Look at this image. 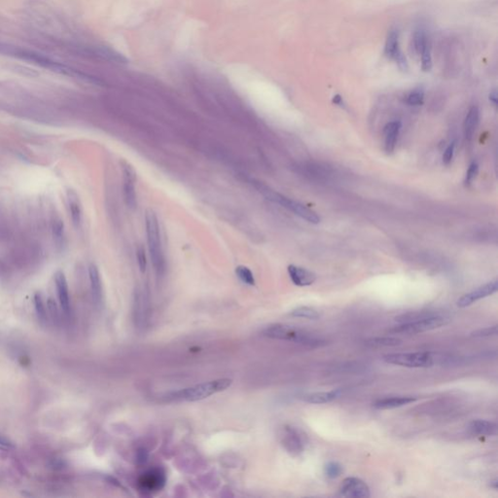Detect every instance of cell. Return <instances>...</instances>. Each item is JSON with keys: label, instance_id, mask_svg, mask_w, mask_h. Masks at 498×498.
<instances>
[{"label": "cell", "instance_id": "obj_21", "mask_svg": "<svg viewBox=\"0 0 498 498\" xmlns=\"http://www.w3.org/2000/svg\"><path fill=\"white\" fill-rule=\"evenodd\" d=\"M401 52L399 48V32L396 30L389 31L385 45V55L391 60H394L396 56Z\"/></svg>", "mask_w": 498, "mask_h": 498}, {"label": "cell", "instance_id": "obj_22", "mask_svg": "<svg viewBox=\"0 0 498 498\" xmlns=\"http://www.w3.org/2000/svg\"><path fill=\"white\" fill-rule=\"evenodd\" d=\"M77 195L75 192L70 191L68 192V204H69V211L71 219L73 223L78 226L81 223V217H82V211H81V205L80 202L78 200Z\"/></svg>", "mask_w": 498, "mask_h": 498}, {"label": "cell", "instance_id": "obj_11", "mask_svg": "<svg viewBox=\"0 0 498 498\" xmlns=\"http://www.w3.org/2000/svg\"><path fill=\"white\" fill-rule=\"evenodd\" d=\"M287 272L291 281L300 287L310 286L316 280V276L312 272L295 265L288 266Z\"/></svg>", "mask_w": 498, "mask_h": 498}, {"label": "cell", "instance_id": "obj_10", "mask_svg": "<svg viewBox=\"0 0 498 498\" xmlns=\"http://www.w3.org/2000/svg\"><path fill=\"white\" fill-rule=\"evenodd\" d=\"M497 280H493L491 282H488L481 287L475 289L474 291L462 296L457 301V306L459 308H466L468 306L474 304L475 302L481 300L482 298L494 294L497 291Z\"/></svg>", "mask_w": 498, "mask_h": 498}, {"label": "cell", "instance_id": "obj_9", "mask_svg": "<svg viewBox=\"0 0 498 498\" xmlns=\"http://www.w3.org/2000/svg\"><path fill=\"white\" fill-rule=\"evenodd\" d=\"M340 493L344 497L367 498L370 496L369 485L359 478H345L340 486Z\"/></svg>", "mask_w": 498, "mask_h": 498}, {"label": "cell", "instance_id": "obj_19", "mask_svg": "<svg viewBox=\"0 0 498 498\" xmlns=\"http://www.w3.org/2000/svg\"><path fill=\"white\" fill-rule=\"evenodd\" d=\"M400 122H390L385 128V148L388 153H392L395 149L396 142L400 133Z\"/></svg>", "mask_w": 498, "mask_h": 498}, {"label": "cell", "instance_id": "obj_33", "mask_svg": "<svg viewBox=\"0 0 498 498\" xmlns=\"http://www.w3.org/2000/svg\"><path fill=\"white\" fill-rule=\"evenodd\" d=\"M478 171H479V167L476 163H472L470 166H469V169L467 171L466 173V178H465V183L466 184H470L474 179L475 177L477 176L478 174Z\"/></svg>", "mask_w": 498, "mask_h": 498}, {"label": "cell", "instance_id": "obj_15", "mask_svg": "<svg viewBox=\"0 0 498 498\" xmlns=\"http://www.w3.org/2000/svg\"><path fill=\"white\" fill-rule=\"evenodd\" d=\"M417 400V397L413 396H394L386 397L377 400L374 403V408L378 410H390L395 408H400L405 405L411 404Z\"/></svg>", "mask_w": 498, "mask_h": 498}, {"label": "cell", "instance_id": "obj_23", "mask_svg": "<svg viewBox=\"0 0 498 498\" xmlns=\"http://www.w3.org/2000/svg\"><path fill=\"white\" fill-rule=\"evenodd\" d=\"M366 345L371 347H384V346H396L402 343V340L395 337H377L367 340Z\"/></svg>", "mask_w": 498, "mask_h": 498}, {"label": "cell", "instance_id": "obj_30", "mask_svg": "<svg viewBox=\"0 0 498 498\" xmlns=\"http://www.w3.org/2000/svg\"><path fill=\"white\" fill-rule=\"evenodd\" d=\"M497 335V326L486 327L483 329H479L471 334L472 337L475 338H485V337H490V336H495Z\"/></svg>", "mask_w": 498, "mask_h": 498}, {"label": "cell", "instance_id": "obj_14", "mask_svg": "<svg viewBox=\"0 0 498 498\" xmlns=\"http://www.w3.org/2000/svg\"><path fill=\"white\" fill-rule=\"evenodd\" d=\"M55 282H56L57 292L61 307L65 313H68L70 311V300H69L67 281L62 272H58L55 275Z\"/></svg>", "mask_w": 498, "mask_h": 498}, {"label": "cell", "instance_id": "obj_13", "mask_svg": "<svg viewBox=\"0 0 498 498\" xmlns=\"http://www.w3.org/2000/svg\"><path fill=\"white\" fill-rule=\"evenodd\" d=\"M147 303H146V296L145 293L141 289H137L135 297H134V315H135V321L136 325L140 328H143L145 325L147 316Z\"/></svg>", "mask_w": 498, "mask_h": 498}, {"label": "cell", "instance_id": "obj_31", "mask_svg": "<svg viewBox=\"0 0 498 498\" xmlns=\"http://www.w3.org/2000/svg\"><path fill=\"white\" fill-rule=\"evenodd\" d=\"M34 304H35V309H36V311H37L38 317L41 318L42 320H45V318H46V310H45V306H44L42 297H41V295L39 293H37L36 295L34 296Z\"/></svg>", "mask_w": 498, "mask_h": 498}, {"label": "cell", "instance_id": "obj_24", "mask_svg": "<svg viewBox=\"0 0 498 498\" xmlns=\"http://www.w3.org/2000/svg\"><path fill=\"white\" fill-rule=\"evenodd\" d=\"M290 315L293 317L307 318L311 320H315L320 317L319 312L311 307H298L290 312Z\"/></svg>", "mask_w": 498, "mask_h": 498}, {"label": "cell", "instance_id": "obj_18", "mask_svg": "<svg viewBox=\"0 0 498 498\" xmlns=\"http://www.w3.org/2000/svg\"><path fill=\"white\" fill-rule=\"evenodd\" d=\"M341 390H333L329 392H313L303 396V401L310 404H326L330 403L341 396Z\"/></svg>", "mask_w": 498, "mask_h": 498}, {"label": "cell", "instance_id": "obj_4", "mask_svg": "<svg viewBox=\"0 0 498 498\" xmlns=\"http://www.w3.org/2000/svg\"><path fill=\"white\" fill-rule=\"evenodd\" d=\"M258 190L260 191V193H262V195L267 200L280 204L284 208L288 209L289 211L293 212L297 216H299V217H301L302 219L310 222V223H312V224H318L320 222L319 216L314 211H312L311 209L305 206L304 204H302L299 202H296L292 199H289V198L281 195L280 193H278V192H276V191H274L268 187L260 185L258 187Z\"/></svg>", "mask_w": 498, "mask_h": 498}, {"label": "cell", "instance_id": "obj_35", "mask_svg": "<svg viewBox=\"0 0 498 498\" xmlns=\"http://www.w3.org/2000/svg\"><path fill=\"white\" fill-rule=\"evenodd\" d=\"M454 148H455L454 143H451V144H450L447 147V149L445 150L444 155H443V162H444L445 165L451 164V160L453 158V154H454Z\"/></svg>", "mask_w": 498, "mask_h": 498}, {"label": "cell", "instance_id": "obj_37", "mask_svg": "<svg viewBox=\"0 0 498 498\" xmlns=\"http://www.w3.org/2000/svg\"><path fill=\"white\" fill-rule=\"evenodd\" d=\"M12 449H14L13 444L5 437L0 435V451H10Z\"/></svg>", "mask_w": 498, "mask_h": 498}, {"label": "cell", "instance_id": "obj_12", "mask_svg": "<svg viewBox=\"0 0 498 498\" xmlns=\"http://www.w3.org/2000/svg\"><path fill=\"white\" fill-rule=\"evenodd\" d=\"M166 482L165 473L159 469L155 468L153 470H149L147 473L143 474L140 478V483L143 489H147V491H152L161 488Z\"/></svg>", "mask_w": 498, "mask_h": 498}, {"label": "cell", "instance_id": "obj_26", "mask_svg": "<svg viewBox=\"0 0 498 498\" xmlns=\"http://www.w3.org/2000/svg\"><path fill=\"white\" fill-rule=\"evenodd\" d=\"M421 56V68L423 71L428 72L432 69L433 62H432V55H431V48L429 44H427L420 53Z\"/></svg>", "mask_w": 498, "mask_h": 498}, {"label": "cell", "instance_id": "obj_5", "mask_svg": "<svg viewBox=\"0 0 498 498\" xmlns=\"http://www.w3.org/2000/svg\"><path fill=\"white\" fill-rule=\"evenodd\" d=\"M449 318L440 314H434L422 319L416 321L402 323L398 326H395L390 332L393 334H405V335H415L419 333H423L427 331H431L437 328L444 326L448 324Z\"/></svg>", "mask_w": 498, "mask_h": 498}, {"label": "cell", "instance_id": "obj_29", "mask_svg": "<svg viewBox=\"0 0 498 498\" xmlns=\"http://www.w3.org/2000/svg\"><path fill=\"white\" fill-rule=\"evenodd\" d=\"M424 93L421 90H416L410 93L407 97V103L414 106H419L423 103Z\"/></svg>", "mask_w": 498, "mask_h": 498}, {"label": "cell", "instance_id": "obj_3", "mask_svg": "<svg viewBox=\"0 0 498 498\" xmlns=\"http://www.w3.org/2000/svg\"><path fill=\"white\" fill-rule=\"evenodd\" d=\"M145 227L147 234L148 250L158 276H162L165 271V259L162 246L159 220L152 209H148L145 213Z\"/></svg>", "mask_w": 498, "mask_h": 498}, {"label": "cell", "instance_id": "obj_1", "mask_svg": "<svg viewBox=\"0 0 498 498\" xmlns=\"http://www.w3.org/2000/svg\"><path fill=\"white\" fill-rule=\"evenodd\" d=\"M232 384L233 381L231 379H219L171 392L167 398L171 401L180 402L200 401L215 393L227 390L232 386Z\"/></svg>", "mask_w": 498, "mask_h": 498}, {"label": "cell", "instance_id": "obj_40", "mask_svg": "<svg viewBox=\"0 0 498 498\" xmlns=\"http://www.w3.org/2000/svg\"><path fill=\"white\" fill-rule=\"evenodd\" d=\"M489 485H490V487H492V488H494V489H497L498 488L497 479H494V480H492V481H490V484H489Z\"/></svg>", "mask_w": 498, "mask_h": 498}, {"label": "cell", "instance_id": "obj_39", "mask_svg": "<svg viewBox=\"0 0 498 498\" xmlns=\"http://www.w3.org/2000/svg\"><path fill=\"white\" fill-rule=\"evenodd\" d=\"M333 102L337 105H340V106H344V103H343V100H342V97L340 95V94H336L334 97H333Z\"/></svg>", "mask_w": 498, "mask_h": 498}, {"label": "cell", "instance_id": "obj_8", "mask_svg": "<svg viewBox=\"0 0 498 498\" xmlns=\"http://www.w3.org/2000/svg\"><path fill=\"white\" fill-rule=\"evenodd\" d=\"M123 189H124V199L126 205L130 209H135L138 205L136 181L137 173L130 164L125 162L123 165Z\"/></svg>", "mask_w": 498, "mask_h": 498}, {"label": "cell", "instance_id": "obj_17", "mask_svg": "<svg viewBox=\"0 0 498 498\" xmlns=\"http://www.w3.org/2000/svg\"><path fill=\"white\" fill-rule=\"evenodd\" d=\"M89 278L91 283L92 295L95 305H100L102 302V284L100 280V275L97 267L91 264L89 267Z\"/></svg>", "mask_w": 498, "mask_h": 498}, {"label": "cell", "instance_id": "obj_20", "mask_svg": "<svg viewBox=\"0 0 498 498\" xmlns=\"http://www.w3.org/2000/svg\"><path fill=\"white\" fill-rule=\"evenodd\" d=\"M479 119H480L479 108L477 106H472L469 109L464 121V134L467 140H471L473 139L479 124Z\"/></svg>", "mask_w": 498, "mask_h": 498}, {"label": "cell", "instance_id": "obj_28", "mask_svg": "<svg viewBox=\"0 0 498 498\" xmlns=\"http://www.w3.org/2000/svg\"><path fill=\"white\" fill-rule=\"evenodd\" d=\"M427 44L428 43H427V39H426V35H425L424 31L420 30V31H417L414 33V47H415L416 52L419 55H420V53L422 52V50Z\"/></svg>", "mask_w": 498, "mask_h": 498}, {"label": "cell", "instance_id": "obj_27", "mask_svg": "<svg viewBox=\"0 0 498 498\" xmlns=\"http://www.w3.org/2000/svg\"><path fill=\"white\" fill-rule=\"evenodd\" d=\"M342 472V467L340 463L331 461L328 462L324 467V474L327 478L329 479H336L338 478Z\"/></svg>", "mask_w": 498, "mask_h": 498}, {"label": "cell", "instance_id": "obj_36", "mask_svg": "<svg viewBox=\"0 0 498 498\" xmlns=\"http://www.w3.org/2000/svg\"><path fill=\"white\" fill-rule=\"evenodd\" d=\"M394 61H396L397 64H398V66H399V68H400L401 70H403V71H407V70H408V68H409L408 62H407V59H406V57H405L404 55H403V53H402V52H400V53L396 56V58L394 59Z\"/></svg>", "mask_w": 498, "mask_h": 498}, {"label": "cell", "instance_id": "obj_16", "mask_svg": "<svg viewBox=\"0 0 498 498\" xmlns=\"http://www.w3.org/2000/svg\"><path fill=\"white\" fill-rule=\"evenodd\" d=\"M469 430L475 435L492 436L497 432V425L490 420H475L469 423Z\"/></svg>", "mask_w": 498, "mask_h": 498}, {"label": "cell", "instance_id": "obj_32", "mask_svg": "<svg viewBox=\"0 0 498 498\" xmlns=\"http://www.w3.org/2000/svg\"><path fill=\"white\" fill-rule=\"evenodd\" d=\"M137 257H138V261H139L140 271H141V273H144L146 271L147 261H146L145 250H144V248L142 246H140L138 248V250H137Z\"/></svg>", "mask_w": 498, "mask_h": 498}, {"label": "cell", "instance_id": "obj_2", "mask_svg": "<svg viewBox=\"0 0 498 498\" xmlns=\"http://www.w3.org/2000/svg\"><path fill=\"white\" fill-rule=\"evenodd\" d=\"M262 334L263 336L270 339L289 341L309 347H318L325 343L321 339L312 336L306 331L280 323L271 324L266 327L262 331Z\"/></svg>", "mask_w": 498, "mask_h": 498}, {"label": "cell", "instance_id": "obj_6", "mask_svg": "<svg viewBox=\"0 0 498 498\" xmlns=\"http://www.w3.org/2000/svg\"><path fill=\"white\" fill-rule=\"evenodd\" d=\"M383 360L388 364L407 368H427L434 364V359L428 352L390 353L385 355Z\"/></svg>", "mask_w": 498, "mask_h": 498}, {"label": "cell", "instance_id": "obj_25", "mask_svg": "<svg viewBox=\"0 0 498 498\" xmlns=\"http://www.w3.org/2000/svg\"><path fill=\"white\" fill-rule=\"evenodd\" d=\"M235 275L239 280L249 286L255 285V278L251 270L245 266H237L235 268Z\"/></svg>", "mask_w": 498, "mask_h": 498}, {"label": "cell", "instance_id": "obj_7", "mask_svg": "<svg viewBox=\"0 0 498 498\" xmlns=\"http://www.w3.org/2000/svg\"><path fill=\"white\" fill-rule=\"evenodd\" d=\"M281 443L284 449L293 456H298L305 451V439L302 433L294 427L285 426L283 428Z\"/></svg>", "mask_w": 498, "mask_h": 498}, {"label": "cell", "instance_id": "obj_38", "mask_svg": "<svg viewBox=\"0 0 498 498\" xmlns=\"http://www.w3.org/2000/svg\"><path fill=\"white\" fill-rule=\"evenodd\" d=\"M489 100H490V102L493 103V105H495V106L497 105L498 98L497 91L496 90H493V91L490 92V93H489Z\"/></svg>", "mask_w": 498, "mask_h": 498}, {"label": "cell", "instance_id": "obj_34", "mask_svg": "<svg viewBox=\"0 0 498 498\" xmlns=\"http://www.w3.org/2000/svg\"><path fill=\"white\" fill-rule=\"evenodd\" d=\"M53 233L56 238H62L63 233V223L61 219H56L53 223Z\"/></svg>", "mask_w": 498, "mask_h": 498}]
</instances>
